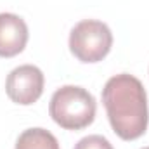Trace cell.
I'll list each match as a JSON object with an SVG mask.
<instances>
[{"label": "cell", "mask_w": 149, "mask_h": 149, "mask_svg": "<svg viewBox=\"0 0 149 149\" xmlns=\"http://www.w3.org/2000/svg\"><path fill=\"white\" fill-rule=\"evenodd\" d=\"M102 102L114 134L123 141H135L148 130L149 111L146 88L134 74L111 76L102 88Z\"/></svg>", "instance_id": "6da1fadb"}, {"label": "cell", "mask_w": 149, "mask_h": 149, "mask_svg": "<svg viewBox=\"0 0 149 149\" xmlns=\"http://www.w3.org/2000/svg\"><path fill=\"white\" fill-rule=\"evenodd\" d=\"M97 104L83 87L64 85L57 88L49 104L50 118L64 130H81L95 120Z\"/></svg>", "instance_id": "7a4b0ae2"}, {"label": "cell", "mask_w": 149, "mask_h": 149, "mask_svg": "<svg viewBox=\"0 0 149 149\" xmlns=\"http://www.w3.org/2000/svg\"><path fill=\"white\" fill-rule=\"evenodd\" d=\"M113 47L109 26L97 19L80 21L70 33V50L81 63L102 61Z\"/></svg>", "instance_id": "3957f363"}, {"label": "cell", "mask_w": 149, "mask_h": 149, "mask_svg": "<svg viewBox=\"0 0 149 149\" xmlns=\"http://www.w3.org/2000/svg\"><path fill=\"white\" fill-rule=\"evenodd\" d=\"M43 73L33 64H23L14 68L5 80V92L9 99L21 106L37 102L43 94Z\"/></svg>", "instance_id": "277c9868"}, {"label": "cell", "mask_w": 149, "mask_h": 149, "mask_svg": "<svg viewBox=\"0 0 149 149\" xmlns=\"http://www.w3.org/2000/svg\"><path fill=\"white\" fill-rule=\"evenodd\" d=\"M28 43V26L23 17L0 12V57H14Z\"/></svg>", "instance_id": "5b68a950"}, {"label": "cell", "mask_w": 149, "mask_h": 149, "mask_svg": "<svg viewBox=\"0 0 149 149\" xmlns=\"http://www.w3.org/2000/svg\"><path fill=\"white\" fill-rule=\"evenodd\" d=\"M16 149H59V142L45 128H28L17 137Z\"/></svg>", "instance_id": "8992f818"}, {"label": "cell", "mask_w": 149, "mask_h": 149, "mask_svg": "<svg viewBox=\"0 0 149 149\" xmlns=\"http://www.w3.org/2000/svg\"><path fill=\"white\" fill-rule=\"evenodd\" d=\"M74 149H113V146L102 135H88L80 139L74 144Z\"/></svg>", "instance_id": "52a82bcc"}, {"label": "cell", "mask_w": 149, "mask_h": 149, "mask_svg": "<svg viewBox=\"0 0 149 149\" xmlns=\"http://www.w3.org/2000/svg\"><path fill=\"white\" fill-rule=\"evenodd\" d=\"M142 149H149V148H142Z\"/></svg>", "instance_id": "ba28073f"}]
</instances>
